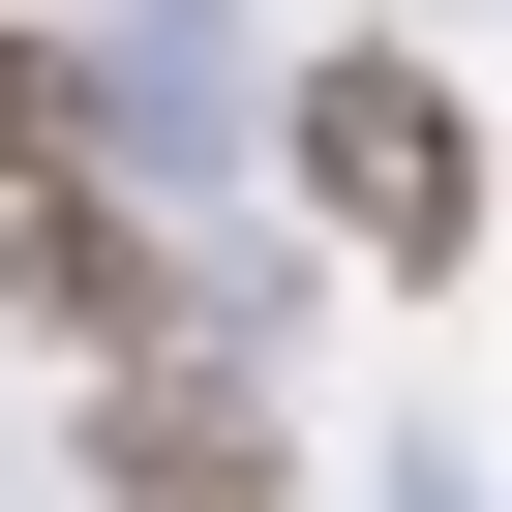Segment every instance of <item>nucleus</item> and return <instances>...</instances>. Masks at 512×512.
<instances>
[{
    "label": "nucleus",
    "instance_id": "obj_3",
    "mask_svg": "<svg viewBox=\"0 0 512 512\" xmlns=\"http://www.w3.org/2000/svg\"><path fill=\"white\" fill-rule=\"evenodd\" d=\"M0 302H31V332H91V362H121V332H151V241H121V211H31V241H0Z\"/></svg>",
    "mask_w": 512,
    "mask_h": 512
},
{
    "label": "nucleus",
    "instance_id": "obj_1",
    "mask_svg": "<svg viewBox=\"0 0 512 512\" xmlns=\"http://www.w3.org/2000/svg\"><path fill=\"white\" fill-rule=\"evenodd\" d=\"M302 181L392 241V272H452V241H482V121H452L392 31H362V61H302Z\"/></svg>",
    "mask_w": 512,
    "mask_h": 512
},
{
    "label": "nucleus",
    "instance_id": "obj_4",
    "mask_svg": "<svg viewBox=\"0 0 512 512\" xmlns=\"http://www.w3.org/2000/svg\"><path fill=\"white\" fill-rule=\"evenodd\" d=\"M0 151H61V61H31V31H0Z\"/></svg>",
    "mask_w": 512,
    "mask_h": 512
},
{
    "label": "nucleus",
    "instance_id": "obj_2",
    "mask_svg": "<svg viewBox=\"0 0 512 512\" xmlns=\"http://www.w3.org/2000/svg\"><path fill=\"white\" fill-rule=\"evenodd\" d=\"M121 482L151 512H272V392H241L211 332H121Z\"/></svg>",
    "mask_w": 512,
    "mask_h": 512
}]
</instances>
